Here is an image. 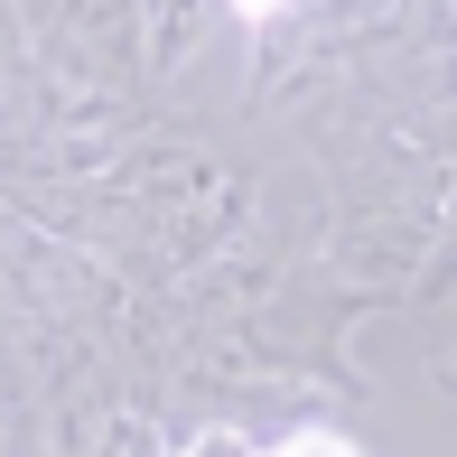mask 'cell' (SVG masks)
I'll use <instances>...</instances> for the list:
<instances>
[{"label":"cell","instance_id":"6da1fadb","mask_svg":"<svg viewBox=\"0 0 457 457\" xmlns=\"http://www.w3.org/2000/svg\"><path fill=\"white\" fill-rule=\"evenodd\" d=\"M271 457H364L355 439H337V429H299V439H280Z\"/></svg>","mask_w":457,"mask_h":457},{"label":"cell","instance_id":"7a4b0ae2","mask_svg":"<svg viewBox=\"0 0 457 457\" xmlns=\"http://www.w3.org/2000/svg\"><path fill=\"white\" fill-rule=\"evenodd\" d=\"M280 10H289V0H234V19H243V29H271Z\"/></svg>","mask_w":457,"mask_h":457}]
</instances>
